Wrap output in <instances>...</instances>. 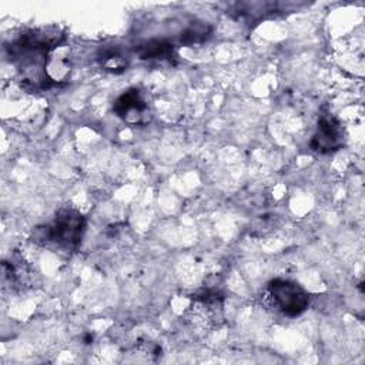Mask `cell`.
<instances>
[{
    "label": "cell",
    "mask_w": 365,
    "mask_h": 365,
    "mask_svg": "<svg viewBox=\"0 0 365 365\" xmlns=\"http://www.w3.org/2000/svg\"><path fill=\"white\" fill-rule=\"evenodd\" d=\"M63 40V34L51 27L34 29L20 34L10 46L11 63L20 73L23 86L29 90L46 88L51 78L47 76V57Z\"/></svg>",
    "instance_id": "6da1fadb"
},
{
    "label": "cell",
    "mask_w": 365,
    "mask_h": 365,
    "mask_svg": "<svg viewBox=\"0 0 365 365\" xmlns=\"http://www.w3.org/2000/svg\"><path fill=\"white\" fill-rule=\"evenodd\" d=\"M86 220L76 208H61L51 224L37 227L33 234V241L40 245H56L57 248L73 251L83 238Z\"/></svg>",
    "instance_id": "7a4b0ae2"
},
{
    "label": "cell",
    "mask_w": 365,
    "mask_h": 365,
    "mask_svg": "<svg viewBox=\"0 0 365 365\" xmlns=\"http://www.w3.org/2000/svg\"><path fill=\"white\" fill-rule=\"evenodd\" d=\"M268 297L272 305L287 317L302 314L309 304L308 292L291 279H272L268 284Z\"/></svg>",
    "instance_id": "3957f363"
},
{
    "label": "cell",
    "mask_w": 365,
    "mask_h": 365,
    "mask_svg": "<svg viewBox=\"0 0 365 365\" xmlns=\"http://www.w3.org/2000/svg\"><path fill=\"white\" fill-rule=\"evenodd\" d=\"M344 144V130L339 121L331 114H322L318 120V128L311 140V148L321 154L332 153Z\"/></svg>",
    "instance_id": "277c9868"
},
{
    "label": "cell",
    "mask_w": 365,
    "mask_h": 365,
    "mask_svg": "<svg viewBox=\"0 0 365 365\" xmlns=\"http://www.w3.org/2000/svg\"><path fill=\"white\" fill-rule=\"evenodd\" d=\"M113 110L123 120L130 123H138L144 117L148 107L140 91L137 88H130L114 101Z\"/></svg>",
    "instance_id": "5b68a950"
},
{
    "label": "cell",
    "mask_w": 365,
    "mask_h": 365,
    "mask_svg": "<svg viewBox=\"0 0 365 365\" xmlns=\"http://www.w3.org/2000/svg\"><path fill=\"white\" fill-rule=\"evenodd\" d=\"M135 53L141 60H168L174 56V44L164 38H153L138 44Z\"/></svg>",
    "instance_id": "8992f818"
},
{
    "label": "cell",
    "mask_w": 365,
    "mask_h": 365,
    "mask_svg": "<svg viewBox=\"0 0 365 365\" xmlns=\"http://www.w3.org/2000/svg\"><path fill=\"white\" fill-rule=\"evenodd\" d=\"M211 33V29L207 24H192L190 26L187 30H184L180 36V43L184 46H190V44H197L204 41Z\"/></svg>",
    "instance_id": "52a82bcc"
}]
</instances>
